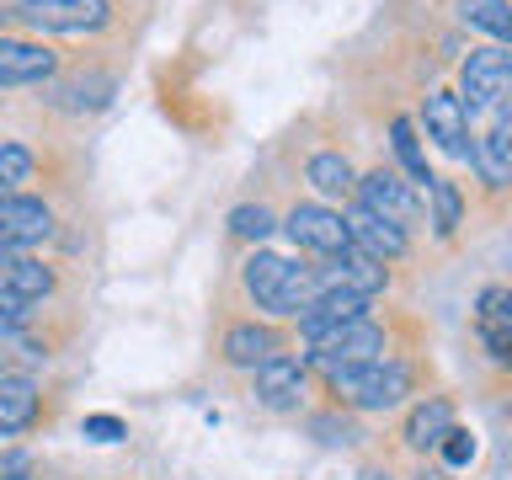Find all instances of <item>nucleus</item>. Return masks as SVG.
I'll list each match as a JSON object with an SVG mask.
<instances>
[{"instance_id": "c756f323", "label": "nucleus", "mask_w": 512, "mask_h": 480, "mask_svg": "<svg viewBox=\"0 0 512 480\" xmlns=\"http://www.w3.org/2000/svg\"><path fill=\"white\" fill-rule=\"evenodd\" d=\"M0 480H32V475L22 470V464H11V470H0Z\"/></svg>"}, {"instance_id": "423d86ee", "label": "nucleus", "mask_w": 512, "mask_h": 480, "mask_svg": "<svg viewBox=\"0 0 512 480\" xmlns=\"http://www.w3.org/2000/svg\"><path fill=\"white\" fill-rule=\"evenodd\" d=\"M384 283H390L384 262L363 256L358 246L336 251V256H326V267H315V294H363V299H374V294H384Z\"/></svg>"}, {"instance_id": "dca6fc26", "label": "nucleus", "mask_w": 512, "mask_h": 480, "mask_svg": "<svg viewBox=\"0 0 512 480\" xmlns=\"http://www.w3.org/2000/svg\"><path fill=\"white\" fill-rule=\"evenodd\" d=\"M43 400H38V384L27 374H6L0 368V438H16V432H27L38 422Z\"/></svg>"}, {"instance_id": "aec40b11", "label": "nucleus", "mask_w": 512, "mask_h": 480, "mask_svg": "<svg viewBox=\"0 0 512 480\" xmlns=\"http://www.w3.org/2000/svg\"><path fill=\"white\" fill-rule=\"evenodd\" d=\"M112 91H118V80L91 70V75H75V80H64V86H54V102L64 112H102L112 102Z\"/></svg>"}, {"instance_id": "39448f33", "label": "nucleus", "mask_w": 512, "mask_h": 480, "mask_svg": "<svg viewBox=\"0 0 512 480\" xmlns=\"http://www.w3.org/2000/svg\"><path fill=\"white\" fill-rule=\"evenodd\" d=\"M16 16L38 32H102L112 0H16Z\"/></svg>"}, {"instance_id": "6e6552de", "label": "nucleus", "mask_w": 512, "mask_h": 480, "mask_svg": "<svg viewBox=\"0 0 512 480\" xmlns=\"http://www.w3.org/2000/svg\"><path fill=\"white\" fill-rule=\"evenodd\" d=\"M48 230H54V214H48L43 198H27V192L0 198V251H27L48 240Z\"/></svg>"}, {"instance_id": "bb28decb", "label": "nucleus", "mask_w": 512, "mask_h": 480, "mask_svg": "<svg viewBox=\"0 0 512 480\" xmlns=\"http://www.w3.org/2000/svg\"><path fill=\"white\" fill-rule=\"evenodd\" d=\"M438 454L448 470H464V464L475 459V432H464V427H448L443 438H438Z\"/></svg>"}, {"instance_id": "f257e3e1", "label": "nucleus", "mask_w": 512, "mask_h": 480, "mask_svg": "<svg viewBox=\"0 0 512 480\" xmlns=\"http://www.w3.org/2000/svg\"><path fill=\"white\" fill-rule=\"evenodd\" d=\"M240 278H246V294L256 299V310L267 315H299L315 299V267L288 262V256H272V251H256Z\"/></svg>"}, {"instance_id": "f3484780", "label": "nucleus", "mask_w": 512, "mask_h": 480, "mask_svg": "<svg viewBox=\"0 0 512 480\" xmlns=\"http://www.w3.org/2000/svg\"><path fill=\"white\" fill-rule=\"evenodd\" d=\"M0 288L16 299H27V304H38V299L54 294V272L27 251H0Z\"/></svg>"}, {"instance_id": "412c9836", "label": "nucleus", "mask_w": 512, "mask_h": 480, "mask_svg": "<svg viewBox=\"0 0 512 480\" xmlns=\"http://www.w3.org/2000/svg\"><path fill=\"white\" fill-rule=\"evenodd\" d=\"M304 176H310V187L320 192V198H352V187H358V176H352L347 155H336V150H320V155H310V166H304Z\"/></svg>"}, {"instance_id": "20e7f679", "label": "nucleus", "mask_w": 512, "mask_h": 480, "mask_svg": "<svg viewBox=\"0 0 512 480\" xmlns=\"http://www.w3.org/2000/svg\"><path fill=\"white\" fill-rule=\"evenodd\" d=\"M507 86H512V59L502 43H491V48H475L464 59L454 96L464 102V112H496V107H507Z\"/></svg>"}, {"instance_id": "0eeeda50", "label": "nucleus", "mask_w": 512, "mask_h": 480, "mask_svg": "<svg viewBox=\"0 0 512 480\" xmlns=\"http://www.w3.org/2000/svg\"><path fill=\"white\" fill-rule=\"evenodd\" d=\"M283 230H288V240H294L299 251H315V256H336V251L352 246L342 214H331L326 203H299L294 214L283 219Z\"/></svg>"}, {"instance_id": "f8f14e48", "label": "nucleus", "mask_w": 512, "mask_h": 480, "mask_svg": "<svg viewBox=\"0 0 512 480\" xmlns=\"http://www.w3.org/2000/svg\"><path fill=\"white\" fill-rule=\"evenodd\" d=\"M342 224H347V240H352V246H358L363 256H374V262H395V256H406V246H411L400 224L368 214L363 203H352L347 214H342Z\"/></svg>"}, {"instance_id": "2eb2a0df", "label": "nucleus", "mask_w": 512, "mask_h": 480, "mask_svg": "<svg viewBox=\"0 0 512 480\" xmlns=\"http://www.w3.org/2000/svg\"><path fill=\"white\" fill-rule=\"evenodd\" d=\"M475 331H480V342H486V352H491L496 363L512 358V294H507L502 283H491L486 294H480Z\"/></svg>"}, {"instance_id": "2f4dec72", "label": "nucleus", "mask_w": 512, "mask_h": 480, "mask_svg": "<svg viewBox=\"0 0 512 480\" xmlns=\"http://www.w3.org/2000/svg\"><path fill=\"white\" fill-rule=\"evenodd\" d=\"M422 480H448V470H438V464H432V470H422Z\"/></svg>"}, {"instance_id": "a211bd4d", "label": "nucleus", "mask_w": 512, "mask_h": 480, "mask_svg": "<svg viewBox=\"0 0 512 480\" xmlns=\"http://www.w3.org/2000/svg\"><path fill=\"white\" fill-rule=\"evenodd\" d=\"M454 427V400L448 395H427L416 400L406 427H400V438H406V448H416V454H427V448H438V438Z\"/></svg>"}, {"instance_id": "9b49d317", "label": "nucleus", "mask_w": 512, "mask_h": 480, "mask_svg": "<svg viewBox=\"0 0 512 480\" xmlns=\"http://www.w3.org/2000/svg\"><path fill=\"white\" fill-rule=\"evenodd\" d=\"M59 70V59L48 54L43 43H27V38H0V91H16V86H48Z\"/></svg>"}, {"instance_id": "cd10ccee", "label": "nucleus", "mask_w": 512, "mask_h": 480, "mask_svg": "<svg viewBox=\"0 0 512 480\" xmlns=\"http://www.w3.org/2000/svg\"><path fill=\"white\" fill-rule=\"evenodd\" d=\"M27 320H32V304L0 288V342H11V336H22V326H27Z\"/></svg>"}, {"instance_id": "c85d7f7f", "label": "nucleus", "mask_w": 512, "mask_h": 480, "mask_svg": "<svg viewBox=\"0 0 512 480\" xmlns=\"http://www.w3.org/2000/svg\"><path fill=\"white\" fill-rule=\"evenodd\" d=\"M86 438H96V443H123L128 427H123V416H86Z\"/></svg>"}, {"instance_id": "f03ea898", "label": "nucleus", "mask_w": 512, "mask_h": 480, "mask_svg": "<svg viewBox=\"0 0 512 480\" xmlns=\"http://www.w3.org/2000/svg\"><path fill=\"white\" fill-rule=\"evenodd\" d=\"M326 384H331V395H342V406H352V411H390V406H400V400L411 395L416 374H411V363H400V358L384 352V358L363 363V368L331 374Z\"/></svg>"}, {"instance_id": "6ab92c4d", "label": "nucleus", "mask_w": 512, "mask_h": 480, "mask_svg": "<svg viewBox=\"0 0 512 480\" xmlns=\"http://www.w3.org/2000/svg\"><path fill=\"white\" fill-rule=\"evenodd\" d=\"M278 352V331L272 326H256V320H240V326L224 331V363L235 368H256Z\"/></svg>"}, {"instance_id": "5701e85b", "label": "nucleus", "mask_w": 512, "mask_h": 480, "mask_svg": "<svg viewBox=\"0 0 512 480\" xmlns=\"http://www.w3.org/2000/svg\"><path fill=\"white\" fill-rule=\"evenodd\" d=\"M390 139H395V155H400V166H406L411 182H432V171H427V150H422V139H416V123L411 118H395L390 123Z\"/></svg>"}, {"instance_id": "9d476101", "label": "nucleus", "mask_w": 512, "mask_h": 480, "mask_svg": "<svg viewBox=\"0 0 512 480\" xmlns=\"http://www.w3.org/2000/svg\"><path fill=\"white\" fill-rule=\"evenodd\" d=\"M304 379H310V368L299 352H272L267 363H256V400L267 411H299Z\"/></svg>"}, {"instance_id": "ddd939ff", "label": "nucleus", "mask_w": 512, "mask_h": 480, "mask_svg": "<svg viewBox=\"0 0 512 480\" xmlns=\"http://www.w3.org/2000/svg\"><path fill=\"white\" fill-rule=\"evenodd\" d=\"M470 160L486 187H507V176H512V112L507 107H496L486 134L470 139Z\"/></svg>"}, {"instance_id": "4be33fe9", "label": "nucleus", "mask_w": 512, "mask_h": 480, "mask_svg": "<svg viewBox=\"0 0 512 480\" xmlns=\"http://www.w3.org/2000/svg\"><path fill=\"white\" fill-rule=\"evenodd\" d=\"M459 16L470 27H480L491 43H507L512 38V11H507V0H459Z\"/></svg>"}, {"instance_id": "4468645a", "label": "nucleus", "mask_w": 512, "mask_h": 480, "mask_svg": "<svg viewBox=\"0 0 512 480\" xmlns=\"http://www.w3.org/2000/svg\"><path fill=\"white\" fill-rule=\"evenodd\" d=\"M422 128H427V139L438 144L443 155H470V112H464V102L454 91H432L427 96V107H422Z\"/></svg>"}, {"instance_id": "1a4fd4ad", "label": "nucleus", "mask_w": 512, "mask_h": 480, "mask_svg": "<svg viewBox=\"0 0 512 480\" xmlns=\"http://www.w3.org/2000/svg\"><path fill=\"white\" fill-rule=\"evenodd\" d=\"M352 192H358V203L368 208V214L390 219V224H400V230L422 219V203H416L411 182H400L395 171H368V176H363V182L352 187Z\"/></svg>"}, {"instance_id": "b1692460", "label": "nucleus", "mask_w": 512, "mask_h": 480, "mask_svg": "<svg viewBox=\"0 0 512 480\" xmlns=\"http://www.w3.org/2000/svg\"><path fill=\"white\" fill-rule=\"evenodd\" d=\"M427 198H432V230H438V235H454L459 219H464L459 187L448 182V176H432V182H427Z\"/></svg>"}, {"instance_id": "a878e982", "label": "nucleus", "mask_w": 512, "mask_h": 480, "mask_svg": "<svg viewBox=\"0 0 512 480\" xmlns=\"http://www.w3.org/2000/svg\"><path fill=\"white\" fill-rule=\"evenodd\" d=\"M32 182V150L27 144H0V198Z\"/></svg>"}, {"instance_id": "393cba45", "label": "nucleus", "mask_w": 512, "mask_h": 480, "mask_svg": "<svg viewBox=\"0 0 512 480\" xmlns=\"http://www.w3.org/2000/svg\"><path fill=\"white\" fill-rule=\"evenodd\" d=\"M272 230H278V219H272V208H262V203H240L230 214V235H240V240H267Z\"/></svg>"}, {"instance_id": "7ed1b4c3", "label": "nucleus", "mask_w": 512, "mask_h": 480, "mask_svg": "<svg viewBox=\"0 0 512 480\" xmlns=\"http://www.w3.org/2000/svg\"><path fill=\"white\" fill-rule=\"evenodd\" d=\"M384 358V326L379 320H347V326H331L310 336V352H304V368H320V374H347V368H363Z\"/></svg>"}, {"instance_id": "7c9ffc66", "label": "nucleus", "mask_w": 512, "mask_h": 480, "mask_svg": "<svg viewBox=\"0 0 512 480\" xmlns=\"http://www.w3.org/2000/svg\"><path fill=\"white\" fill-rule=\"evenodd\" d=\"M358 480H395V475H390V470H363Z\"/></svg>"}]
</instances>
